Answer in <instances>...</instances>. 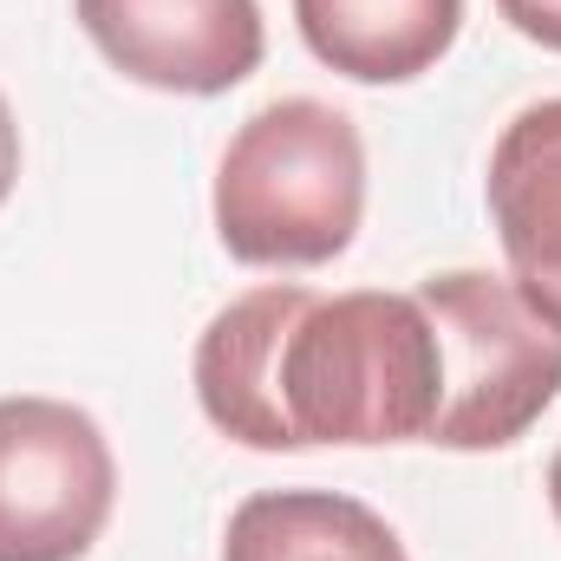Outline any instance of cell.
I'll use <instances>...</instances> for the list:
<instances>
[{
	"label": "cell",
	"mask_w": 561,
	"mask_h": 561,
	"mask_svg": "<svg viewBox=\"0 0 561 561\" xmlns=\"http://www.w3.org/2000/svg\"><path fill=\"white\" fill-rule=\"evenodd\" d=\"M444 399V346L419 294H313L268 280L196 340V405L249 450L424 444Z\"/></svg>",
	"instance_id": "cell-1"
},
{
	"label": "cell",
	"mask_w": 561,
	"mask_h": 561,
	"mask_svg": "<svg viewBox=\"0 0 561 561\" xmlns=\"http://www.w3.org/2000/svg\"><path fill=\"white\" fill-rule=\"evenodd\" d=\"M366 216V138L327 99H275L216 163V236L249 268H320Z\"/></svg>",
	"instance_id": "cell-2"
},
{
	"label": "cell",
	"mask_w": 561,
	"mask_h": 561,
	"mask_svg": "<svg viewBox=\"0 0 561 561\" xmlns=\"http://www.w3.org/2000/svg\"><path fill=\"white\" fill-rule=\"evenodd\" d=\"M419 300L444 346V399L431 437L437 450H503L556 405L561 333L483 268L419 280Z\"/></svg>",
	"instance_id": "cell-3"
},
{
	"label": "cell",
	"mask_w": 561,
	"mask_h": 561,
	"mask_svg": "<svg viewBox=\"0 0 561 561\" xmlns=\"http://www.w3.org/2000/svg\"><path fill=\"white\" fill-rule=\"evenodd\" d=\"M118 463L92 412L0 399V561H79L112 523Z\"/></svg>",
	"instance_id": "cell-4"
},
{
	"label": "cell",
	"mask_w": 561,
	"mask_h": 561,
	"mask_svg": "<svg viewBox=\"0 0 561 561\" xmlns=\"http://www.w3.org/2000/svg\"><path fill=\"white\" fill-rule=\"evenodd\" d=\"M85 39L150 92L216 99L236 92L262 53V0H72Z\"/></svg>",
	"instance_id": "cell-5"
},
{
	"label": "cell",
	"mask_w": 561,
	"mask_h": 561,
	"mask_svg": "<svg viewBox=\"0 0 561 561\" xmlns=\"http://www.w3.org/2000/svg\"><path fill=\"white\" fill-rule=\"evenodd\" d=\"M483 203L510 255V287L561 333V99H542L503 125Z\"/></svg>",
	"instance_id": "cell-6"
},
{
	"label": "cell",
	"mask_w": 561,
	"mask_h": 561,
	"mask_svg": "<svg viewBox=\"0 0 561 561\" xmlns=\"http://www.w3.org/2000/svg\"><path fill=\"white\" fill-rule=\"evenodd\" d=\"M294 26L340 79L405 85L457 46L463 0H294Z\"/></svg>",
	"instance_id": "cell-7"
},
{
	"label": "cell",
	"mask_w": 561,
	"mask_h": 561,
	"mask_svg": "<svg viewBox=\"0 0 561 561\" xmlns=\"http://www.w3.org/2000/svg\"><path fill=\"white\" fill-rule=\"evenodd\" d=\"M222 561H412L399 529L340 490H262L229 516Z\"/></svg>",
	"instance_id": "cell-8"
},
{
	"label": "cell",
	"mask_w": 561,
	"mask_h": 561,
	"mask_svg": "<svg viewBox=\"0 0 561 561\" xmlns=\"http://www.w3.org/2000/svg\"><path fill=\"white\" fill-rule=\"evenodd\" d=\"M496 13H503L523 39L561 53V0H496Z\"/></svg>",
	"instance_id": "cell-9"
},
{
	"label": "cell",
	"mask_w": 561,
	"mask_h": 561,
	"mask_svg": "<svg viewBox=\"0 0 561 561\" xmlns=\"http://www.w3.org/2000/svg\"><path fill=\"white\" fill-rule=\"evenodd\" d=\"M13 176H20V125L7 112V92H0V203L13 196Z\"/></svg>",
	"instance_id": "cell-10"
},
{
	"label": "cell",
	"mask_w": 561,
	"mask_h": 561,
	"mask_svg": "<svg viewBox=\"0 0 561 561\" xmlns=\"http://www.w3.org/2000/svg\"><path fill=\"white\" fill-rule=\"evenodd\" d=\"M549 510H556V523H561V450H556V463H549Z\"/></svg>",
	"instance_id": "cell-11"
}]
</instances>
